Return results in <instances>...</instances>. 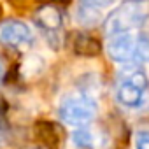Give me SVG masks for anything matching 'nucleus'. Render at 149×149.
<instances>
[{"instance_id":"6","label":"nucleus","mask_w":149,"mask_h":149,"mask_svg":"<svg viewBox=\"0 0 149 149\" xmlns=\"http://www.w3.org/2000/svg\"><path fill=\"white\" fill-rule=\"evenodd\" d=\"M32 40V28L19 21V19H9L0 25V42L9 46H21Z\"/></svg>"},{"instance_id":"7","label":"nucleus","mask_w":149,"mask_h":149,"mask_svg":"<svg viewBox=\"0 0 149 149\" xmlns=\"http://www.w3.org/2000/svg\"><path fill=\"white\" fill-rule=\"evenodd\" d=\"M118 0H79L77 6V19L83 25H95L100 16L102 11L111 9Z\"/></svg>"},{"instance_id":"1","label":"nucleus","mask_w":149,"mask_h":149,"mask_svg":"<svg viewBox=\"0 0 149 149\" xmlns=\"http://www.w3.org/2000/svg\"><path fill=\"white\" fill-rule=\"evenodd\" d=\"M98 111L95 97L88 91H70L60 100L58 116L68 126L90 125Z\"/></svg>"},{"instance_id":"10","label":"nucleus","mask_w":149,"mask_h":149,"mask_svg":"<svg viewBox=\"0 0 149 149\" xmlns=\"http://www.w3.org/2000/svg\"><path fill=\"white\" fill-rule=\"evenodd\" d=\"M7 146V133L4 132V128L0 126V149H4Z\"/></svg>"},{"instance_id":"5","label":"nucleus","mask_w":149,"mask_h":149,"mask_svg":"<svg viewBox=\"0 0 149 149\" xmlns=\"http://www.w3.org/2000/svg\"><path fill=\"white\" fill-rule=\"evenodd\" d=\"M70 140L76 149H102L107 144V137L104 135V132L90 125L77 126L72 132Z\"/></svg>"},{"instance_id":"11","label":"nucleus","mask_w":149,"mask_h":149,"mask_svg":"<svg viewBox=\"0 0 149 149\" xmlns=\"http://www.w3.org/2000/svg\"><path fill=\"white\" fill-rule=\"evenodd\" d=\"M4 74H6V63H4L2 58H0V81L4 79Z\"/></svg>"},{"instance_id":"3","label":"nucleus","mask_w":149,"mask_h":149,"mask_svg":"<svg viewBox=\"0 0 149 149\" xmlns=\"http://www.w3.org/2000/svg\"><path fill=\"white\" fill-rule=\"evenodd\" d=\"M147 86H149V79L144 70H139V68L130 70L118 83L116 98L126 109H139L144 102Z\"/></svg>"},{"instance_id":"9","label":"nucleus","mask_w":149,"mask_h":149,"mask_svg":"<svg viewBox=\"0 0 149 149\" xmlns=\"http://www.w3.org/2000/svg\"><path fill=\"white\" fill-rule=\"evenodd\" d=\"M135 149H149V130H137L133 135Z\"/></svg>"},{"instance_id":"2","label":"nucleus","mask_w":149,"mask_h":149,"mask_svg":"<svg viewBox=\"0 0 149 149\" xmlns=\"http://www.w3.org/2000/svg\"><path fill=\"white\" fill-rule=\"evenodd\" d=\"M147 16H149L147 0H126L125 4H121L109 14L105 21V32L109 35L119 32H133L144 25Z\"/></svg>"},{"instance_id":"8","label":"nucleus","mask_w":149,"mask_h":149,"mask_svg":"<svg viewBox=\"0 0 149 149\" xmlns=\"http://www.w3.org/2000/svg\"><path fill=\"white\" fill-rule=\"evenodd\" d=\"M39 25L42 30H46L47 35L51 33H58L61 30V16L54 7H44L42 11H39L37 14Z\"/></svg>"},{"instance_id":"4","label":"nucleus","mask_w":149,"mask_h":149,"mask_svg":"<svg viewBox=\"0 0 149 149\" xmlns=\"http://www.w3.org/2000/svg\"><path fill=\"white\" fill-rule=\"evenodd\" d=\"M139 44V35L135 32H119L109 35L105 44L107 56L114 63H132Z\"/></svg>"}]
</instances>
